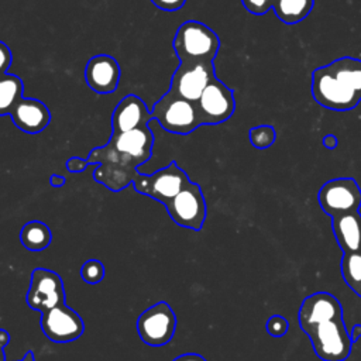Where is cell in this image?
I'll return each instance as SVG.
<instances>
[{
	"mask_svg": "<svg viewBox=\"0 0 361 361\" xmlns=\"http://www.w3.org/2000/svg\"><path fill=\"white\" fill-rule=\"evenodd\" d=\"M49 183H51V186H54V188H62V186L66 183V179H65L63 176L58 175V173H52V175L49 176Z\"/></svg>",
	"mask_w": 361,
	"mask_h": 361,
	"instance_id": "cell-34",
	"label": "cell"
},
{
	"mask_svg": "<svg viewBox=\"0 0 361 361\" xmlns=\"http://www.w3.org/2000/svg\"><path fill=\"white\" fill-rule=\"evenodd\" d=\"M172 361H206L200 354L196 353H185L178 357H175Z\"/></svg>",
	"mask_w": 361,
	"mask_h": 361,
	"instance_id": "cell-32",
	"label": "cell"
},
{
	"mask_svg": "<svg viewBox=\"0 0 361 361\" xmlns=\"http://www.w3.org/2000/svg\"><path fill=\"white\" fill-rule=\"evenodd\" d=\"M176 330V316L172 307L161 300L147 307L137 319V333L149 347L168 344Z\"/></svg>",
	"mask_w": 361,
	"mask_h": 361,
	"instance_id": "cell-8",
	"label": "cell"
},
{
	"mask_svg": "<svg viewBox=\"0 0 361 361\" xmlns=\"http://www.w3.org/2000/svg\"><path fill=\"white\" fill-rule=\"evenodd\" d=\"M298 317L299 326L302 331H305L314 324L343 317V307L338 299L331 293L316 292L303 299Z\"/></svg>",
	"mask_w": 361,
	"mask_h": 361,
	"instance_id": "cell-15",
	"label": "cell"
},
{
	"mask_svg": "<svg viewBox=\"0 0 361 361\" xmlns=\"http://www.w3.org/2000/svg\"><path fill=\"white\" fill-rule=\"evenodd\" d=\"M151 3L164 11H176L183 7L186 0H151Z\"/></svg>",
	"mask_w": 361,
	"mask_h": 361,
	"instance_id": "cell-29",
	"label": "cell"
},
{
	"mask_svg": "<svg viewBox=\"0 0 361 361\" xmlns=\"http://www.w3.org/2000/svg\"><path fill=\"white\" fill-rule=\"evenodd\" d=\"M25 302L32 310L39 313L65 303L62 278L55 271L35 268L30 276V288L25 295Z\"/></svg>",
	"mask_w": 361,
	"mask_h": 361,
	"instance_id": "cell-11",
	"label": "cell"
},
{
	"mask_svg": "<svg viewBox=\"0 0 361 361\" xmlns=\"http://www.w3.org/2000/svg\"><path fill=\"white\" fill-rule=\"evenodd\" d=\"M8 116L14 126L27 134L44 131L51 121V111L44 102L24 96L14 104Z\"/></svg>",
	"mask_w": 361,
	"mask_h": 361,
	"instance_id": "cell-16",
	"label": "cell"
},
{
	"mask_svg": "<svg viewBox=\"0 0 361 361\" xmlns=\"http://www.w3.org/2000/svg\"><path fill=\"white\" fill-rule=\"evenodd\" d=\"M245 10L255 16L265 14L269 8H272L274 0H241Z\"/></svg>",
	"mask_w": 361,
	"mask_h": 361,
	"instance_id": "cell-27",
	"label": "cell"
},
{
	"mask_svg": "<svg viewBox=\"0 0 361 361\" xmlns=\"http://www.w3.org/2000/svg\"><path fill=\"white\" fill-rule=\"evenodd\" d=\"M326 66L336 78L361 94V59L341 56L331 61Z\"/></svg>",
	"mask_w": 361,
	"mask_h": 361,
	"instance_id": "cell-19",
	"label": "cell"
},
{
	"mask_svg": "<svg viewBox=\"0 0 361 361\" xmlns=\"http://www.w3.org/2000/svg\"><path fill=\"white\" fill-rule=\"evenodd\" d=\"M313 4L314 0H274L272 10L282 23L293 25L310 14Z\"/></svg>",
	"mask_w": 361,
	"mask_h": 361,
	"instance_id": "cell-21",
	"label": "cell"
},
{
	"mask_svg": "<svg viewBox=\"0 0 361 361\" xmlns=\"http://www.w3.org/2000/svg\"><path fill=\"white\" fill-rule=\"evenodd\" d=\"M312 96L322 107L336 111L353 110L361 102V94L336 78L326 65L312 72Z\"/></svg>",
	"mask_w": 361,
	"mask_h": 361,
	"instance_id": "cell-5",
	"label": "cell"
},
{
	"mask_svg": "<svg viewBox=\"0 0 361 361\" xmlns=\"http://www.w3.org/2000/svg\"><path fill=\"white\" fill-rule=\"evenodd\" d=\"M18 361H35V357H34V353L30 350V351H27L25 354H24V357L21 358V360H18Z\"/></svg>",
	"mask_w": 361,
	"mask_h": 361,
	"instance_id": "cell-36",
	"label": "cell"
},
{
	"mask_svg": "<svg viewBox=\"0 0 361 361\" xmlns=\"http://www.w3.org/2000/svg\"><path fill=\"white\" fill-rule=\"evenodd\" d=\"M172 48L180 62H213L220 49V39L209 25L188 20L178 27Z\"/></svg>",
	"mask_w": 361,
	"mask_h": 361,
	"instance_id": "cell-2",
	"label": "cell"
},
{
	"mask_svg": "<svg viewBox=\"0 0 361 361\" xmlns=\"http://www.w3.org/2000/svg\"><path fill=\"white\" fill-rule=\"evenodd\" d=\"M317 200L330 217L357 212L361 207V188L353 178H334L320 188Z\"/></svg>",
	"mask_w": 361,
	"mask_h": 361,
	"instance_id": "cell-9",
	"label": "cell"
},
{
	"mask_svg": "<svg viewBox=\"0 0 361 361\" xmlns=\"http://www.w3.org/2000/svg\"><path fill=\"white\" fill-rule=\"evenodd\" d=\"M190 182L188 173L172 161L154 173H140L133 180L135 192L145 195L162 204L175 197Z\"/></svg>",
	"mask_w": 361,
	"mask_h": 361,
	"instance_id": "cell-6",
	"label": "cell"
},
{
	"mask_svg": "<svg viewBox=\"0 0 361 361\" xmlns=\"http://www.w3.org/2000/svg\"><path fill=\"white\" fill-rule=\"evenodd\" d=\"M87 166H89L87 159H83V158H79V157H71V158L66 161V169H68L69 172H72V173L83 172Z\"/></svg>",
	"mask_w": 361,
	"mask_h": 361,
	"instance_id": "cell-30",
	"label": "cell"
},
{
	"mask_svg": "<svg viewBox=\"0 0 361 361\" xmlns=\"http://www.w3.org/2000/svg\"><path fill=\"white\" fill-rule=\"evenodd\" d=\"M250 142L257 148V149H265L271 147L275 140H276V133L272 126L262 124V126H255L250 130Z\"/></svg>",
	"mask_w": 361,
	"mask_h": 361,
	"instance_id": "cell-24",
	"label": "cell"
},
{
	"mask_svg": "<svg viewBox=\"0 0 361 361\" xmlns=\"http://www.w3.org/2000/svg\"><path fill=\"white\" fill-rule=\"evenodd\" d=\"M331 228L340 250L353 252L361 250V213L350 212L331 217Z\"/></svg>",
	"mask_w": 361,
	"mask_h": 361,
	"instance_id": "cell-18",
	"label": "cell"
},
{
	"mask_svg": "<svg viewBox=\"0 0 361 361\" xmlns=\"http://www.w3.org/2000/svg\"><path fill=\"white\" fill-rule=\"evenodd\" d=\"M120 65L107 54L92 56L85 66V80L87 86L99 94H110L116 92L120 82Z\"/></svg>",
	"mask_w": 361,
	"mask_h": 361,
	"instance_id": "cell-14",
	"label": "cell"
},
{
	"mask_svg": "<svg viewBox=\"0 0 361 361\" xmlns=\"http://www.w3.org/2000/svg\"><path fill=\"white\" fill-rule=\"evenodd\" d=\"M152 147L154 134L148 126L111 133L110 141L93 148L86 158L89 165H99L93 179L111 192L123 190L138 175L137 168L149 159Z\"/></svg>",
	"mask_w": 361,
	"mask_h": 361,
	"instance_id": "cell-1",
	"label": "cell"
},
{
	"mask_svg": "<svg viewBox=\"0 0 361 361\" xmlns=\"http://www.w3.org/2000/svg\"><path fill=\"white\" fill-rule=\"evenodd\" d=\"M13 62V54L8 48V45L3 41H0V75L7 73L8 68Z\"/></svg>",
	"mask_w": 361,
	"mask_h": 361,
	"instance_id": "cell-28",
	"label": "cell"
},
{
	"mask_svg": "<svg viewBox=\"0 0 361 361\" xmlns=\"http://www.w3.org/2000/svg\"><path fill=\"white\" fill-rule=\"evenodd\" d=\"M24 85L20 76L13 73L0 75V116L10 114L14 104L23 97Z\"/></svg>",
	"mask_w": 361,
	"mask_h": 361,
	"instance_id": "cell-22",
	"label": "cell"
},
{
	"mask_svg": "<svg viewBox=\"0 0 361 361\" xmlns=\"http://www.w3.org/2000/svg\"><path fill=\"white\" fill-rule=\"evenodd\" d=\"M104 274H106V269H104V265L102 264V261L99 259H87L82 268H80V278L90 283V285H94V283H99L103 278H104Z\"/></svg>",
	"mask_w": 361,
	"mask_h": 361,
	"instance_id": "cell-25",
	"label": "cell"
},
{
	"mask_svg": "<svg viewBox=\"0 0 361 361\" xmlns=\"http://www.w3.org/2000/svg\"><path fill=\"white\" fill-rule=\"evenodd\" d=\"M10 343V333L4 329H0V361H6L4 347Z\"/></svg>",
	"mask_w": 361,
	"mask_h": 361,
	"instance_id": "cell-31",
	"label": "cell"
},
{
	"mask_svg": "<svg viewBox=\"0 0 361 361\" xmlns=\"http://www.w3.org/2000/svg\"><path fill=\"white\" fill-rule=\"evenodd\" d=\"M171 220L185 228L199 231L206 220V200L199 183L189 182L175 197L164 204Z\"/></svg>",
	"mask_w": 361,
	"mask_h": 361,
	"instance_id": "cell-7",
	"label": "cell"
},
{
	"mask_svg": "<svg viewBox=\"0 0 361 361\" xmlns=\"http://www.w3.org/2000/svg\"><path fill=\"white\" fill-rule=\"evenodd\" d=\"M152 118L172 134L186 135L202 126L195 102L166 92L152 107Z\"/></svg>",
	"mask_w": 361,
	"mask_h": 361,
	"instance_id": "cell-3",
	"label": "cell"
},
{
	"mask_svg": "<svg viewBox=\"0 0 361 361\" xmlns=\"http://www.w3.org/2000/svg\"><path fill=\"white\" fill-rule=\"evenodd\" d=\"M361 337V324H354L350 333V338L353 343H355Z\"/></svg>",
	"mask_w": 361,
	"mask_h": 361,
	"instance_id": "cell-35",
	"label": "cell"
},
{
	"mask_svg": "<svg viewBox=\"0 0 361 361\" xmlns=\"http://www.w3.org/2000/svg\"><path fill=\"white\" fill-rule=\"evenodd\" d=\"M149 120H152V114L148 110L145 102L135 94H127L117 103L113 110V133H123L148 126Z\"/></svg>",
	"mask_w": 361,
	"mask_h": 361,
	"instance_id": "cell-17",
	"label": "cell"
},
{
	"mask_svg": "<svg viewBox=\"0 0 361 361\" xmlns=\"http://www.w3.org/2000/svg\"><path fill=\"white\" fill-rule=\"evenodd\" d=\"M338 144V140L334 134H327L323 137V145L327 148V149H334Z\"/></svg>",
	"mask_w": 361,
	"mask_h": 361,
	"instance_id": "cell-33",
	"label": "cell"
},
{
	"mask_svg": "<svg viewBox=\"0 0 361 361\" xmlns=\"http://www.w3.org/2000/svg\"><path fill=\"white\" fill-rule=\"evenodd\" d=\"M195 104L202 126H216L224 123L235 110L233 90L217 78L210 80Z\"/></svg>",
	"mask_w": 361,
	"mask_h": 361,
	"instance_id": "cell-10",
	"label": "cell"
},
{
	"mask_svg": "<svg viewBox=\"0 0 361 361\" xmlns=\"http://www.w3.org/2000/svg\"><path fill=\"white\" fill-rule=\"evenodd\" d=\"M21 244L30 251H42L52 241L51 228L39 220L27 221L20 231Z\"/></svg>",
	"mask_w": 361,
	"mask_h": 361,
	"instance_id": "cell-20",
	"label": "cell"
},
{
	"mask_svg": "<svg viewBox=\"0 0 361 361\" xmlns=\"http://www.w3.org/2000/svg\"><path fill=\"white\" fill-rule=\"evenodd\" d=\"M316 355L323 361H344L351 353L353 341L343 317L331 319L306 329Z\"/></svg>",
	"mask_w": 361,
	"mask_h": 361,
	"instance_id": "cell-4",
	"label": "cell"
},
{
	"mask_svg": "<svg viewBox=\"0 0 361 361\" xmlns=\"http://www.w3.org/2000/svg\"><path fill=\"white\" fill-rule=\"evenodd\" d=\"M267 330L274 337H281L288 331V322L279 314H274L267 322Z\"/></svg>",
	"mask_w": 361,
	"mask_h": 361,
	"instance_id": "cell-26",
	"label": "cell"
},
{
	"mask_svg": "<svg viewBox=\"0 0 361 361\" xmlns=\"http://www.w3.org/2000/svg\"><path fill=\"white\" fill-rule=\"evenodd\" d=\"M39 324L45 337L54 343H69L78 340L85 331L83 319L66 303H61L41 313Z\"/></svg>",
	"mask_w": 361,
	"mask_h": 361,
	"instance_id": "cell-13",
	"label": "cell"
},
{
	"mask_svg": "<svg viewBox=\"0 0 361 361\" xmlns=\"http://www.w3.org/2000/svg\"><path fill=\"white\" fill-rule=\"evenodd\" d=\"M341 275L347 286L361 298V250L343 254Z\"/></svg>",
	"mask_w": 361,
	"mask_h": 361,
	"instance_id": "cell-23",
	"label": "cell"
},
{
	"mask_svg": "<svg viewBox=\"0 0 361 361\" xmlns=\"http://www.w3.org/2000/svg\"><path fill=\"white\" fill-rule=\"evenodd\" d=\"M213 78H216L213 62H180L171 78L168 92L196 102Z\"/></svg>",
	"mask_w": 361,
	"mask_h": 361,
	"instance_id": "cell-12",
	"label": "cell"
}]
</instances>
